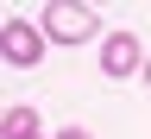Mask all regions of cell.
<instances>
[{"mask_svg": "<svg viewBox=\"0 0 151 139\" xmlns=\"http://www.w3.org/2000/svg\"><path fill=\"white\" fill-rule=\"evenodd\" d=\"M0 44H6V63H13V70H38V63H44V51H50V38H44V25H25V19H6Z\"/></svg>", "mask_w": 151, "mask_h": 139, "instance_id": "obj_2", "label": "cell"}, {"mask_svg": "<svg viewBox=\"0 0 151 139\" xmlns=\"http://www.w3.org/2000/svg\"><path fill=\"white\" fill-rule=\"evenodd\" d=\"M57 139H88V133H82V127H63V133H57Z\"/></svg>", "mask_w": 151, "mask_h": 139, "instance_id": "obj_5", "label": "cell"}, {"mask_svg": "<svg viewBox=\"0 0 151 139\" xmlns=\"http://www.w3.org/2000/svg\"><path fill=\"white\" fill-rule=\"evenodd\" d=\"M101 32V13L94 7H76V0H50L44 7V38L50 44H88Z\"/></svg>", "mask_w": 151, "mask_h": 139, "instance_id": "obj_1", "label": "cell"}, {"mask_svg": "<svg viewBox=\"0 0 151 139\" xmlns=\"http://www.w3.org/2000/svg\"><path fill=\"white\" fill-rule=\"evenodd\" d=\"M6 139H38V114L32 108H6Z\"/></svg>", "mask_w": 151, "mask_h": 139, "instance_id": "obj_4", "label": "cell"}, {"mask_svg": "<svg viewBox=\"0 0 151 139\" xmlns=\"http://www.w3.org/2000/svg\"><path fill=\"white\" fill-rule=\"evenodd\" d=\"M145 82H151V57H145Z\"/></svg>", "mask_w": 151, "mask_h": 139, "instance_id": "obj_6", "label": "cell"}, {"mask_svg": "<svg viewBox=\"0 0 151 139\" xmlns=\"http://www.w3.org/2000/svg\"><path fill=\"white\" fill-rule=\"evenodd\" d=\"M101 70L113 76V82H126L132 70H145V44H139L132 32H107V38H101Z\"/></svg>", "mask_w": 151, "mask_h": 139, "instance_id": "obj_3", "label": "cell"}]
</instances>
